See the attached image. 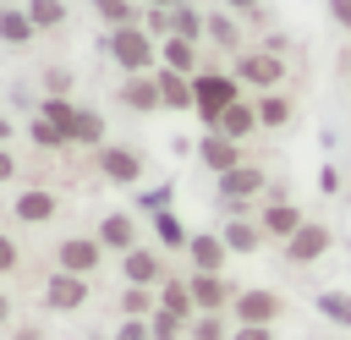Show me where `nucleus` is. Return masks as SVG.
Returning <instances> with one entry per match:
<instances>
[{"mask_svg": "<svg viewBox=\"0 0 351 340\" xmlns=\"http://www.w3.org/2000/svg\"><path fill=\"white\" fill-rule=\"evenodd\" d=\"M22 5H27V16H33L38 33H60L71 22V5L66 0H22Z\"/></svg>", "mask_w": 351, "mask_h": 340, "instance_id": "obj_31", "label": "nucleus"}, {"mask_svg": "<svg viewBox=\"0 0 351 340\" xmlns=\"http://www.w3.org/2000/svg\"><path fill=\"white\" fill-rule=\"evenodd\" d=\"M104 55L121 77H137V71H159V38L143 27V22H126V27H104Z\"/></svg>", "mask_w": 351, "mask_h": 340, "instance_id": "obj_1", "label": "nucleus"}, {"mask_svg": "<svg viewBox=\"0 0 351 340\" xmlns=\"http://www.w3.org/2000/svg\"><path fill=\"white\" fill-rule=\"evenodd\" d=\"M148 324H154V340H186V318H176V313H165V307H159Z\"/></svg>", "mask_w": 351, "mask_h": 340, "instance_id": "obj_39", "label": "nucleus"}, {"mask_svg": "<svg viewBox=\"0 0 351 340\" xmlns=\"http://www.w3.org/2000/svg\"><path fill=\"white\" fill-rule=\"evenodd\" d=\"M203 49H208V44H192V38L165 33V38H159V66H170V71H181V77H197V71L208 66Z\"/></svg>", "mask_w": 351, "mask_h": 340, "instance_id": "obj_21", "label": "nucleus"}, {"mask_svg": "<svg viewBox=\"0 0 351 340\" xmlns=\"http://www.w3.org/2000/svg\"><path fill=\"white\" fill-rule=\"evenodd\" d=\"M88 340H110V329H99V335H88Z\"/></svg>", "mask_w": 351, "mask_h": 340, "instance_id": "obj_52", "label": "nucleus"}, {"mask_svg": "<svg viewBox=\"0 0 351 340\" xmlns=\"http://www.w3.org/2000/svg\"><path fill=\"white\" fill-rule=\"evenodd\" d=\"M38 38V27H33V16H27V5L22 0H11V5H0V44L5 49H27Z\"/></svg>", "mask_w": 351, "mask_h": 340, "instance_id": "obj_24", "label": "nucleus"}, {"mask_svg": "<svg viewBox=\"0 0 351 340\" xmlns=\"http://www.w3.org/2000/svg\"><path fill=\"white\" fill-rule=\"evenodd\" d=\"M11 274H22V241L11 230H0V280H11Z\"/></svg>", "mask_w": 351, "mask_h": 340, "instance_id": "obj_37", "label": "nucleus"}, {"mask_svg": "<svg viewBox=\"0 0 351 340\" xmlns=\"http://www.w3.org/2000/svg\"><path fill=\"white\" fill-rule=\"evenodd\" d=\"M104 247H99V236L88 230V236H60L55 241V269H66V274H82V280H93L99 269H104Z\"/></svg>", "mask_w": 351, "mask_h": 340, "instance_id": "obj_9", "label": "nucleus"}, {"mask_svg": "<svg viewBox=\"0 0 351 340\" xmlns=\"http://www.w3.org/2000/svg\"><path fill=\"white\" fill-rule=\"evenodd\" d=\"M115 313L121 318H154L159 313V291L154 285H121L115 291Z\"/></svg>", "mask_w": 351, "mask_h": 340, "instance_id": "obj_29", "label": "nucleus"}, {"mask_svg": "<svg viewBox=\"0 0 351 340\" xmlns=\"http://www.w3.org/2000/svg\"><path fill=\"white\" fill-rule=\"evenodd\" d=\"M11 318H16V302H11V291H0V335L11 329Z\"/></svg>", "mask_w": 351, "mask_h": 340, "instance_id": "obj_47", "label": "nucleus"}, {"mask_svg": "<svg viewBox=\"0 0 351 340\" xmlns=\"http://www.w3.org/2000/svg\"><path fill=\"white\" fill-rule=\"evenodd\" d=\"M203 44L219 49L225 60H236V55L247 49V22H241L236 11H225V5H208V33H203Z\"/></svg>", "mask_w": 351, "mask_h": 340, "instance_id": "obj_12", "label": "nucleus"}, {"mask_svg": "<svg viewBox=\"0 0 351 340\" xmlns=\"http://www.w3.org/2000/svg\"><path fill=\"white\" fill-rule=\"evenodd\" d=\"M186 280H192L197 313H230V302H236V291H241L230 274H192V269H186Z\"/></svg>", "mask_w": 351, "mask_h": 340, "instance_id": "obj_16", "label": "nucleus"}, {"mask_svg": "<svg viewBox=\"0 0 351 340\" xmlns=\"http://www.w3.org/2000/svg\"><path fill=\"white\" fill-rule=\"evenodd\" d=\"M329 247H335V230H329L324 219H307V225L280 247V258H285L291 269H313L318 258H329Z\"/></svg>", "mask_w": 351, "mask_h": 340, "instance_id": "obj_10", "label": "nucleus"}, {"mask_svg": "<svg viewBox=\"0 0 351 340\" xmlns=\"http://www.w3.org/2000/svg\"><path fill=\"white\" fill-rule=\"evenodd\" d=\"M93 16L104 27H126V22H143V0H88Z\"/></svg>", "mask_w": 351, "mask_h": 340, "instance_id": "obj_33", "label": "nucleus"}, {"mask_svg": "<svg viewBox=\"0 0 351 340\" xmlns=\"http://www.w3.org/2000/svg\"><path fill=\"white\" fill-rule=\"evenodd\" d=\"M324 5H329V22L340 33H351V0H324Z\"/></svg>", "mask_w": 351, "mask_h": 340, "instance_id": "obj_44", "label": "nucleus"}, {"mask_svg": "<svg viewBox=\"0 0 351 340\" xmlns=\"http://www.w3.org/2000/svg\"><path fill=\"white\" fill-rule=\"evenodd\" d=\"M230 340H274V329H263V324H236Z\"/></svg>", "mask_w": 351, "mask_h": 340, "instance_id": "obj_45", "label": "nucleus"}, {"mask_svg": "<svg viewBox=\"0 0 351 340\" xmlns=\"http://www.w3.org/2000/svg\"><path fill=\"white\" fill-rule=\"evenodd\" d=\"M269 170L263 165H252V159H241L236 170H225V175H214V192H219V208L225 214H252L258 203H263V192H269Z\"/></svg>", "mask_w": 351, "mask_h": 340, "instance_id": "obj_3", "label": "nucleus"}, {"mask_svg": "<svg viewBox=\"0 0 351 340\" xmlns=\"http://www.w3.org/2000/svg\"><path fill=\"white\" fill-rule=\"evenodd\" d=\"M285 197H291V181H280V175H274V181H269V192H263V203H285Z\"/></svg>", "mask_w": 351, "mask_h": 340, "instance_id": "obj_46", "label": "nucleus"}, {"mask_svg": "<svg viewBox=\"0 0 351 340\" xmlns=\"http://www.w3.org/2000/svg\"><path fill=\"white\" fill-rule=\"evenodd\" d=\"M208 132H219V137H230V143H252V137H263V126H258V104H252V93H241Z\"/></svg>", "mask_w": 351, "mask_h": 340, "instance_id": "obj_18", "label": "nucleus"}, {"mask_svg": "<svg viewBox=\"0 0 351 340\" xmlns=\"http://www.w3.org/2000/svg\"><path fill=\"white\" fill-rule=\"evenodd\" d=\"M346 77H351V71H346Z\"/></svg>", "mask_w": 351, "mask_h": 340, "instance_id": "obj_55", "label": "nucleus"}, {"mask_svg": "<svg viewBox=\"0 0 351 340\" xmlns=\"http://www.w3.org/2000/svg\"><path fill=\"white\" fill-rule=\"evenodd\" d=\"M0 143H16V121H11L5 110H0Z\"/></svg>", "mask_w": 351, "mask_h": 340, "instance_id": "obj_48", "label": "nucleus"}, {"mask_svg": "<svg viewBox=\"0 0 351 340\" xmlns=\"http://www.w3.org/2000/svg\"><path fill=\"white\" fill-rule=\"evenodd\" d=\"M219 236H225L230 258H252V252H263V247H269V236H263V225H258L252 214H230V219L219 225Z\"/></svg>", "mask_w": 351, "mask_h": 340, "instance_id": "obj_20", "label": "nucleus"}, {"mask_svg": "<svg viewBox=\"0 0 351 340\" xmlns=\"http://www.w3.org/2000/svg\"><path fill=\"white\" fill-rule=\"evenodd\" d=\"M115 263H121V285H154V291H159V280L170 274V252L154 247V241H137V247L121 252Z\"/></svg>", "mask_w": 351, "mask_h": 340, "instance_id": "obj_8", "label": "nucleus"}, {"mask_svg": "<svg viewBox=\"0 0 351 340\" xmlns=\"http://www.w3.org/2000/svg\"><path fill=\"white\" fill-rule=\"evenodd\" d=\"M252 104H258V126H263V132H285V126L296 121V99H291L285 88L252 93Z\"/></svg>", "mask_w": 351, "mask_h": 340, "instance_id": "obj_22", "label": "nucleus"}, {"mask_svg": "<svg viewBox=\"0 0 351 340\" xmlns=\"http://www.w3.org/2000/svg\"><path fill=\"white\" fill-rule=\"evenodd\" d=\"M33 115H44V121H55L66 137H71V115H77V99H60V93H44L38 104H33Z\"/></svg>", "mask_w": 351, "mask_h": 340, "instance_id": "obj_34", "label": "nucleus"}, {"mask_svg": "<svg viewBox=\"0 0 351 340\" xmlns=\"http://www.w3.org/2000/svg\"><path fill=\"white\" fill-rule=\"evenodd\" d=\"M252 219L263 225V236H269L274 247H285V241L307 225V214H302V203H296V197H285V203H258V208H252Z\"/></svg>", "mask_w": 351, "mask_h": 340, "instance_id": "obj_14", "label": "nucleus"}, {"mask_svg": "<svg viewBox=\"0 0 351 340\" xmlns=\"http://www.w3.org/2000/svg\"><path fill=\"white\" fill-rule=\"evenodd\" d=\"M285 313H291V302H285L274 285H241L236 302H230V318H236V324H263V329H274Z\"/></svg>", "mask_w": 351, "mask_h": 340, "instance_id": "obj_6", "label": "nucleus"}, {"mask_svg": "<svg viewBox=\"0 0 351 340\" xmlns=\"http://www.w3.org/2000/svg\"><path fill=\"white\" fill-rule=\"evenodd\" d=\"M110 340H154V324L148 318H115Z\"/></svg>", "mask_w": 351, "mask_h": 340, "instance_id": "obj_40", "label": "nucleus"}, {"mask_svg": "<svg viewBox=\"0 0 351 340\" xmlns=\"http://www.w3.org/2000/svg\"><path fill=\"white\" fill-rule=\"evenodd\" d=\"M340 66H346V71H351V49H346V55H340Z\"/></svg>", "mask_w": 351, "mask_h": 340, "instance_id": "obj_51", "label": "nucleus"}, {"mask_svg": "<svg viewBox=\"0 0 351 340\" xmlns=\"http://www.w3.org/2000/svg\"><path fill=\"white\" fill-rule=\"evenodd\" d=\"M0 5H11V0H0Z\"/></svg>", "mask_w": 351, "mask_h": 340, "instance_id": "obj_53", "label": "nucleus"}, {"mask_svg": "<svg viewBox=\"0 0 351 340\" xmlns=\"http://www.w3.org/2000/svg\"><path fill=\"white\" fill-rule=\"evenodd\" d=\"M22 175V159H16V148L11 143H0V186H11Z\"/></svg>", "mask_w": 351, "mask_h": 340, "instance_id": "obj_41", "label": "nucleus"}, {"mask_svg": "<svg viewBox=\"0 0 351 340\" xmlns=\"http://www.w3.org/2000/svg\"><path fill=\"white\" fill-rule=\"evenodd\" d=\"M241 93H247V88L236 82V71H230V66H203V71L192 77V115L203 121V132H208V126H214V121H219Z\"/></svg>", "mask_w": 351, "mask_h": 340, "instance_id": "obj_2", "label": "nucleus"}, {"mask_svg": "<svg viewBox=\"0 0 351 340\" xmlns=\"http://www.w3.org/2000/svg\"><path fill=\"white\" fill-rule=\"evenodd\" d=\"M137 208H143V214H159V208H170V186H154V192H143V197H137Z\"/></svg>", "mask_w": 351, "mask_h": 340, "instance_id": "obj_43", "label": "nucleus"}, {"mask_svg": "<svg viewBox=\"0 0 351 340\" xmlns=\"http://www.w3.org/2000/svg\"><path fill=\"white\" fill-rule=\"evenodd\" d=\"M11 340H44V329H38V324H27V329H16Z\"/></svg>", "mask_w": 351, "mask_h": 340, "instance_id": "obj_49", "label": "nucleus"}, {"mask_svg": "<svg viewBox=\"0 0 351 340\" xmlns=\"http://www.w3.org/2000/svg\"><path fill=\"white\" fill-rule=\"evenodd\" d=\"M93 236H99V247H104L110 258H121V252H132V247L143 241V225H137L132 208H110V214H99Z\"/></svg>", "mask_w": 351, "mask_h": 340, "instance_id": "obj_11", "label": "nucleus"}, {"mask_svg": "<svg viewBox=\"0 0 351 340\" xmlns=\"http://www.w3.org/2000/svg\"><path fill=\"white\" fill-rule=\"evenodd\" d=\"M27 143H33L38 154H66V148H71V137H66L55 121H44V115H27Z\"/></svg>", "mask_w": 351, "mask_h": 340, "instance_id": "obj_30", "label": "nucleus"}, {"mask_svg": "<svg viewBox=\"0 0 351 340\" xmlns=\"http://www.w3.org/2000/svg\"><path fill=\"white\" fill-rule=\"evenodd\" d=\"M143 27H148L154 38H165V33H170V11H159V5H143Z\"/></svg>", "mask_w": 351, "mask_h": 340, "instance_id": "obj_42", "label": "nucleus"}, {"mask_svg": "<svg viewBox=\"0 0 351 340\" xmlns=\"http://www.w3.org/2000/svg\"><path fill=\"white\" fill-rule=\"evenodd\" d=\"M236 335V318L230 313H197L186 324V340H230Z\"/></svg>", "mask_w": 351, "mask_h": 340, "instance_id": "obj_32", "label": "nucleus"}, {"mask_svg": "<svg viewBox=\"0 0 351 340\" xmlns=\"http://www.w3.org/2000/svg\"><path fill=\"white\" fill-rule=\"evenodd\" d=\"M11 219L16 225H55L60 219V192L55 186H22L11 197Z\"/></svg>", "mask_w": 351, "mask_h": 340, "instance_id": "obj_13", "label": "nucleus"}, {"mask_svg": "<svg viewBox=\"0 0 351 340\" xmlns=\"http://www.w3.org/2000/svg\"><path fill=\"white\" fill-rule=\"evenodd\" d=\"M318 313L335 329H351V291H318Z\"/></svg>", "mask_w": 351, "mask_h": 340, "instance_id": "obj_35", "label": "nucleus"}, {"mask_svg": "<svg viewBox=\"0 0 351 340\" xmlns=\"http://www.w3.org/2000/svg\"><path fill=\"white\" fill-rule=\"evenodd\" d=\"M214 5L236 11V16L247 22V27H263V22H269V5H263V0H214Z\"/></svg>", "mask_w": 351, "mask_h": 340, "instance_id": "obj_36", "label": "nucleus"}, {"mask_svg": "<svg viewBox=\"0 0 351 340\" xmlns=\"http://www.w3.org/2000/svg\"><path fill=\"white\" fill-rule=\"evenodd\" d=\"M154 82H159V104H165L170 115H181V110H192V77H181V71H170V66H159V71H154Z\"/></svg>", "mask_w": 351, "mask_h": 340, "instance_id": "obj_27", "label": "nucleus"}, {"mask_svg": "<svg viewBox=\"0 0 351 340\" xmlns=\"http://www.w3.org/2000/svg\"><path fill=\"white\" fill-rule=\"evenodd\" d=\"M115 104H121V110H132V115H159L165 104H159V82H154V71L121 77V88H115Z\"/></svg>", "mask_w": 351, "mask_h": 340, "instance_id": "obj_17", "label": "nucleus"}, {"mask_svg": "<svg viewBox=\"0 0 351 340\" xmlns=\"http://www.w3.org/2000/svg\"><path fill=\"white\" fill-rule=\"evenodd\" d=\"M247 159V143H230V137H219V132H203L197 137V165L208 170V175H225V170H236Z\"/></svg>", "mask_w": 351, "mask_h": 340, "instance_id": "obj_19", "label": "nucleus"}, {"mask_svg": "<svg viewBox=\"0 0 351 340\" xmlns=\"http://www.w3.org/2000/svg\"><path fill=\"white\" fill-rule=\"evenodd\" d=\"M38 82H44V93L71 99V82H77V77H71V66H60V60H55V66H44V77H38Z\"/></svg>", "mask_w": 351, "mask_h": 340, "instance_id": "obj_38", "label": "nucleus"}, {"mask_svg": "<svg viewBox=\"0 0 351 340\" xmlns=\"http://www.w3.org/2000/svg\"><path fill=\"white\" fill-rule=\"evenodd\" d=\"M230 71H236V82L247 88V93H269V88H285V55L280 49H263V44H247L236 60H230Z\"/></svg>", "mask_w": 351, "mask_h": 340, "instance_id": "obj_4", "label": "nucleus"}, {"mask_svg": "<svg viewBox=\"0 0 351 340\" xmlns=\"http://www.w3.org/2000/svg\"><path fill=\"white\" fill-rule=\"evenodd\" d=\"M104 143H110V126H104V115H99L93 104H77V115H71V148L93 154V148H104Z\"/></svg>", "mask_w": 351, "mask_h": 340, "instance_id": "obj_23", "label": "nucleus"}, {"mask_svg": "<svg viewBox=\"0 0 351 340\" xmlns=\"http://www.w3.org/2000/svg\"><path fill=\"white\" fill-rule=\"evenodd\" d=\"M148 219H154V247H165V252H186L192 230H186V219H181V214L159 208V214H148Z\"/></svg>", "mask_w": 351, "mask_h": 340, "instance_id": "obj_28", "label": "nucleus"}, {"mask_svg": "<svg viewBox=\"0 0 351 340\" xmlns=\"http://www.w3.org/2000/svg\"><path fill=\"white\" fill-rule=\"evenodd\" d=\"M88 296H93V280L66 274V269H49V274H44V285H38L44 313H82V307H88Z\"/></svg>", "mask_w": 351, "mask_h": 340, "instance_id": "obj_7", "label": "nucleus"}, {"mask_svg": "<svg viewBox=\"0 0 351 340\" xmlns=\"http://www.w3.org/2000/svg\"><path fill=\"white\" fill-rule=\"evenodd\" d=\"M170 33L203 44V33H208V5H203V0H181V5L170 11Z\"/></svg>", "mask_w": 351, "mask_h": 340, "instance_id": "obj_26", "label": "nucleus"}, {"mask_svg": "<svg viewBox=\"0 0 351 340\" xmlns=\"http://www.w3.org/2000/svg\"><path fill=\"white\" fill-rule=\"evenodd\" d=\"M203 5H208V0H203Z\"/></svg>", "mask_w": 351, "mask_h": 340, "instance_id": "obj_54", "label": "nucleus"}, {"mask_svg": "<svg viewBox=\"0 0 351 340\" xmlns=\"http://www.w3.org/2000/svg\"><path fill=\"white\" fill-rule=\"evenodd\" d=\"M186 269H192V274H225V269H230L225 236H219V230H192V241H186Z\"/></svg>", "mask_w": 351, "mask_h": 340, "instance_id": "obj_15", "label": "nucleus"}, {"mask_svg": "<svg viewBox=\"0 0 351 340\" xmlns=\"http://www.w3.org/2000/svg\"><path fill=\"white\" fill-rule=\"evenodd\" d=\"M159 307L192 324V318H197V302H192V280H186V274H165V280H159Z\"/></svg>", "mask_w": 351, "mask_h": 340, "instance_id": "obj_25", "label": "nucleus"}, {"mask_svg": "<svg viewBox=\"0 0 351 340\" xmlns=\"http://www.w3.org/2000/svg\"><path fill=\"white\" fill-rule=\"evenodd\" d=\"M93 175L110 181V186H137L148 175V159L132 143H104V148H93Z\"/></svg>", "mask_w": 351, "mask_h": 340, "instance_id": "obj_5", "label": "nucleus"}, {"mask_svg": "<svg viewBox=\"0 0 351 340\" xmlns=\"http://www.w3.org/2000/svg\"><path fill=\"white\" fill-rule=\"evenodd\" d=\"M143 5H159V11H176L181 0H143Z\"/></svg>", "mask_w": 351, "mask_h": 340, "instance_id": "obj_50", "label": "nucleus"}]
</instances>
